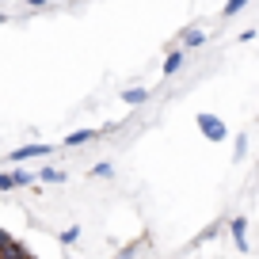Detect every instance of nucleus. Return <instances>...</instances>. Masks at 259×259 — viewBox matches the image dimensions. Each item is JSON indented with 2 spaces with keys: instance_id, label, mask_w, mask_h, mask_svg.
Here are the masks:
<instances>
[{
  "instance_id": "obj_1",
  "label": "nucleus",
  "mask_w": 259,
  "mask_h": 259,
  "mask_svg": "<svg viewBox=\"0 0 259 259\" xmlns=\"http://www.w3.org/2000/svg\"><path fill=\"white\" fill-rule=\"evenodd\" d=\"M194 126H198V134H202L210 145H213V141H225V138H229V126L218 118V114H210V111H198V114H194Z\"/></svg>"
},
{
  "instance_id": "obj_2",
  "label": "nucleus",
  "mask_w": 259,
  "mask_h": 259,
  "mask_svg": "<svg viewBox=\"0 0 259 259\" xmlns=\"http://www.w3.org/2000/svg\"><path fill=\"white\" fill-rule=\"evenodd\" d=\"M54 153V145H19V149H12L8 153V160L12 164H23V160H34V156H50Z\"/></svg>"
},
{
  "instance_id": "obj_3",
  "label": "nucleus",
  "mask_w": 259,
  "mask_h": 259,
  "mask_svg": "<svg viewBox=\"0 0 259 259\" xmlns=\"http://www.w3.org/2000/svg\"><path fill=\"white\" fill-rule=\"evenodd\" d=\"M229 233H233V244H236V248L248 251V236H244V233H248V221H244V218H233V221H229Z\"/></svg>"
},
{
  "instance_id": "obj_4",
  "label": "nucleus",
  "mask_w": 259,
  "mask_h": 259,
  "mask_svg": "<svg viewBox=\"0 0 259 259\" xmlns=\"http://www.w3.org/2000/svg\"><path fill=\"white\" fill-rule=\"evenodd\" d=\"M202 42H206L202 27H187V31L179 34V46H183V50H194V46H202Z\"/></svg>"
},
{
  "instance_id": "obj_5",
  "label": "nucleus",
  "mask_w": 259,
  "mask_h": 259,
  "mask_svg": "<svg viewBox=\"0 0 259 259\" xmlns=\"http://www.w3.org/2000/svg\"><path fill=\"white\" fill-rule=\"evenodd\" d=\"M183 61H187V54H183V46L179 50H171L168 57H164V76H176L179 69H183Z\"/></svg>"
},
{
  "instance_id": "obj_6",
  "label": "nucleus",
  "mask_w": 259,
  "mask_h": 259,
  "mask_svg": "<svg viewBox=\"0 0 259 259\" xmlns=\"http://www.w3.org/2000/svg\"><path fill=\"white\" fill-rule=\"evenodd\" d=\"M88 141H96V130H73V134H69V138H65L61 145L76 149V145H88Z\"/></svg>"
},
{
  "instance_id": "obj_7",
  "label": "nucleus",
  "mask_w": 259,
  "mask_h": 259,
  "mask_svg": "<svg viewBox=\"0 0 259 259\" xmlns=\"http://www.w3.org/2000/svg\"><path fill=\"white\" fill-rule=\"evenodd\" d=\"M27 255H31V251H27L19 240H8L4 248H0V259H27Z\"/></svg>"
},
{
  "instance_id": "obj_8",
  "label": "nucleus",
  "mask_w": 259,
  "mask_h": 259,
  "mask_svg": "<svg viewBox=\"0 0 259 259\" xmlns=\"http://www.w3.org/2000/svg\"><path fill=\"white\" fill-rule=\"evenodd\" d=\"M145 99H149L145 88H126V92H122V103H130V107H141Z\"/></svg>"
},
{
  "instance_id": "obj_9",
  "label": "nucleus",
  "mask_w": 259,
  "mask_h": 259,
  "mask_svg": "<svg viewBox=\"0 0 259 259\" xmlns=\"http://www.w3.org/2000/svg\"><path fill=\"white\" fill-rule=\"evenodd\" d=\"M12 179H16V187H31V183H38V171L19 168V171H12Z\"/></svg>"
},
{
  "instance_id": "obj_10",
  "label": "nucleus",
  "mask_w": 259,
  "mask_h": 259,
  "mask_svg": "<svg viewBox=\"0 0 259 259\" xmlns=\"http://www.w3.org/2000/svg\"><path fill=\"white\" fill-rule=\"evenodd\" d=\"M38 179H42V183H65V171L61 168H42Z\"/></svg>"
},
{
  "instance_id": "obj_11",
  "label": "nucleus",
  "mask_w": 259,
  "mask_h": 259,
  "mask_svg": "<svg viewBox=\"0 0 259 259\" xmlns=\"http://www.w3.org/2000/svg\"><path fill=\"white\" fill-rule=\"evenodd\" d=\"M244 8H248V0H225V8H221V16H225V19H233L236 12H244Z\"/></svg>"
},
{
  "instance_id": "obj_12",
  "label": "nucleus",
  "mask_w": 259,
  "mask_h": 259,
  "mask_svg": "<svg viewBox=\"0 0 259 259\" xmlns=\"http://www.w3.org/2000/svg\"><path fill=\"white\" fill-rule=\"evenodd\" d=\"M80 233H84L80 225H69V229H65V233H61V244H65V248H73V244L80 240Z\"/></svg>"
},
{
  "instance_id": "obj_13",
  "label": "nucleus",
  "mask_w": 259,
  "mask_h": 259,
  "mask_svg": "<svg viewBox=\"0 0 259 259\" xmlns=\"http://www.w3.org/2000/svg\"><path fill=\"white\" fill-rule=\"evenodd\" d=\"M244 156H248V138H244V134H240V138H236V145H233V160L240 164Z\"/></svg>"
},
{
  "instance_id": "obj_14",
  "label": "nucleus",
  "mask_w": 259,
  "mask_h": 259,
  "mask_svg": "<svg viewBox=\"0 0 259 259\" xmlns=\"http://www.w3.org/2000/svg\"><path fill=\"white\" fill-rule=\"evenodd\" d=\"M92 176H96V179H111V176H114V168H111L107 160H99L96 168H92Z\"/></svg>"
},
{
  "instance_id": "obj_15",
  "label": "nucleus",
  "mask_w": 259,
  "mask_h": 259,
  "mask_svg": "<svg viewBox=\"0 0 259 259\" xmlns=\"http://www.w3.org/2000/svg\"><path fill=\"white\" fill-rule=\"evenodd\" d=\"M16 187V179H12V171H0V191H12Z\"/></svg>"
},
{
  "instance_id": "obj_16",
  "label": "nucleus",
  "mask_w": 259,
  "mask_h": 259,
  "mask_svg": "<svg viewBox=\"0 0 259 259\" xmlns=\"http://www.w3.org/2000/svg\"><path fill=\"white\" fill-rule=\"evenodd\" d=\"M23 4H27V8H46L50 0H23Z\"/></svg>"
},
{
  "instance_id": "obj_17",
  "label": "nucleus",
  "mask_w": 259,
  "mask_h": 259,
  "mask_svg": "<svg viewBox=\"0 0 259 259\" xmlns=\"http://www.w3.org/2000/svg\"><path fill=\"white\" fill-rule=\"evenodd\" d=\"M8 240H12V233H4V229H0V248H4Z\"/></svg>"
},
{
  "instance_id": "obj_18",
  "label": "nucleus",
  "mask_w": 259,
  "mask_h": 259,
  "mask_svg": "<svg viewBox=\"0 0 259 259\" xmlns=\"http://www.w3.org/2000/svg\"><path fill=\"white\" fill-rule=\"evenodd\" d=\"M0 23H8V16H4V12H0Z\"/></svg>"
},
{
  "instance_id": "obj_19",
  "label": "nucleus",
  "mask_w": 259,
  "mask_h": 259,
  "mask_svg": "<svg viewBox=\"0 0 259 259\" xmlns=\"http://www.w3.org/2000/svg\"><path fill=\"white\" fill-rule=\"evenodd\" d=\"M27 259H34V255H27Z\"/></svg>"
}]
</instances>
